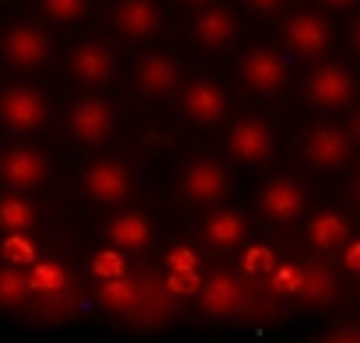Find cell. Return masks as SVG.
<instances>
[{
	"mask_svg": "<svg viewBox=\"0 0 360 343\" xmlns=\"http://www.w3.org/2000/svg\"><path fill=\"white\" fill-rule=\"evenodd\" d=\"M161 25V11L154 0H122L116 11V28L126 39H147Z\"/></svg>",
	"mask_w": 360,
	"mask_h": 343,
	"instance_id": "obj_18",
	"label": "cell"
},
{
	"mask_svg": "<svg viewBox=\"0 0 360 343\" xmlns=\"http://www.w3.org/2000/svg\"><path fill=\"white\" fill-rule=\"evenodd\" d=\"M283 39L301 56H322L329 49V42H333V28L319 14H294L287 21V28H283Z\"/></svg>",
	"mask_w": 360,
	"mask_h": 343,
	"instance_id": "obj_14",
	"label": "cell"
},
{
	"mask_svg": "<svg viewBox=\"0 0 360 343\" xmlns=\"http://www.w3.org/2000/svg\"><path fill=\"white\" fill-rule=\"evenodd\" d=\"M105 235H109V242H112L120 252H140V249L150 242V221H147L143 214H136V211H126V214L109 221Z\"/></svg>",
	"mask_w": 360,
	"mask_h": 343,
	"instance_id": "obj_21",
	"label": "cell"
},
{
	"mask_svg": "<svg viewBox=\"0 0 360 343\" xmlns=\"http://www.w3.org/2000/svg\"><path fill=\"white\" fill-rule=\"evenodd\" d=\"M67 67H70V77H77L81 85H105V81H112V74H116L112 49L102 46V42H81V46L70 53Z\"/></svg>",
	"mask_w": 360,
	"mask_h": 343,
	"instance_id": "obj_15",
	"label": "cell"
},
{
	"mask_svg": "<svg viewBox=\"0 0 360 343\" xmlns=\"http://www.w3.org/2000/svg\"><path fill=\"white\" fill-rule=\"evenodd\" d=\"M67 130L77 144H88V147L105 144L116 130V113L105 99H81L67 113Z\"/></svg>",
	"mask_w": 360,
	"mask_h": 343,
	"instance_id": "obj_7",
	"label": "cell"
},
{
	"mask_svg": "<svg viewBox=\"0 0 360 343\" xmlns=\"http://www.w3.org/2000/svg\"><path fill=\"white\" fill-rule=\"evenodd\" d=\"M259 207L273 225H294L297 218H304V189L294 179H269L259 193Z\"/></svg>",
	"mask_w": 360,
	"mask_h": 343,
	"instance_id": "obj_12",
	"label": "cell"
},
{
	"mask_svg": "<svg viewBox=\"0 0 360 343\" xmlns=\"http://www.w3.org/2000/svg\"><path fill=\"white\" fill-rule=\"evenodd\" d=\"M46 175H49V161L39 147L14 144L0 151V186L7 189V197H25L28 189L42 186Z\"/></svg>",
	"mask_w": 360,
	"mask_h": 343,
	"instance_id": "obj_2",
	"label": "cell"
},
{
	"mask_svg": "<svg viewBox=\"0 0 360 343\" xmlns=\"http://www.w3.org/2000/svg\"><path fill=\"white\" fill-rule=\"evenodd\" d=\"M248 301V291L241 287V280L235 273H217L200 287V308L214 319H231L238 316Z\"/></svg>",
	"mask_w": 360,
	"mask_h": 343,
	"instance_id": "obj_13",
	"label": "cell"
},
{
	"mask_svg": "<svg viewBox=\"0 0 360 343\" xmlns=\"http://www.w3.org/2000/svg\"><path fill=\"white\" fill-rule=\"evenodd\" d=\"M98 298H102V305H105L109 312L129 316V312H136V308H140L143 291H140V284H136V280H129V277H116V280H102Z\"/></svg>",
	"mask_w": 360,
	"mask_h": 343,
	"instance_id": "obj_23",
	"label": "cell"
},
{
	"mask_svg": "<svg viewBox=\"0 0 360 343\" xmlns=\"http://www.w3.org/2000/svg\"><path fill=\"white\" fill-rule=\"evenodd\" d=\"M186 4H207V0H186Z\"/></svg>",
	"mask_w": 360,
	"mask_h": 343,
	"instance_id": "obj_39",
	"label": "cell"
},
{
	"mask_svg": "<svg viewBox=\"0 0 360 343\" xmlns=\"http://www.w3.org/2000/svg\"><path fill=\"white\" fill-rule=\"evenodd\" d=\"M326 4H354V0H326Z\"/></svg>",
	"mask_w": 360,
	"mask_h": 343,
	"instance_id": "obj_38",
	"label": "cell"
},
{
	"mask_svg": "<svg viewBox=\"0 0 360 343\" xmlns=\"http://www.w3.org/2000/svg\"><path fill=\"white\" fill-rule=\"evenodd\" d=\"M182 197L189 204H200V207H210L217 200H224L228 193V172L214 161V158H196L186 165L182 172Z\"/></svg>",
	"mask_w": 360,
	"mask_h": 343,
	"instance_id": "obj_9",
	"label": "cell"
},
{
	"mask_svg": "<svg viewBox=\"0 0 360 343\" xmlns=\"http://www.w3.org/2000/svg\"><path fill=\"white\" fill-rule=\"evenodd\" d=\"M182 81V70L179 63L168 56V53H147L140 63H136V88L150 99H161V95H172Z\"/></svg>",
	"mask_w": 360,
	"mask_h": 343,
	"instance_id": "obj_16",
	"label": "cell"
},
{
	"mask_svg": "<svg viewBox=\"0 0 360 343\" xmlns=\"http://www.w3.org/2000/svg\"><path fill=\"white\" fill-rule=\"evenodd\" d=\"M280 0H248V7H255V11H273Z\"/></svg>",
	"mask_w": 360,
	"mask_h": 343,
	"instance_id": "obj_34",
	"label": "cell"
},
{
	"mask_svg": "<svg viewBox=\"0 0 360 343\" xmlns=\"http://www.w3.org/2000/svg\"><path fill=\"white\" fill-rule=\"evenodd\" d=\"M25 277H28V291L32 294H46V298H53V294H60L63 287H67V270L60 266V263H53V259H35L28 270H25Z\"/></svg>",
	"mask_w": 360,
	"mask_h": 343,
	"instance_id": "obj_25",
	"label": "cell"
},
{
	"mask_svg": "<svg viewBox=\"0 0 360 343\" xmlns=\"http://www.w3.org/2000/svg\"><path fill=\"white\" fill-rule=\"evenodd\" d=\"M354 197H357V204H360V179H357V186H354Z\"/></svg>",
	"mask_w": 360,
	"mask_h": 343,
	"instance_id": "obj_37",
	"label": "cell"
},
{
	"mask_svg": "<svg viewBox=\"0 0 360 343\" xmlns=\"http://www.w3.org/2000/svg\"><path fill=\"white\" fill-rule=\"evenodd\" d=\"M84 193H88V200H95V204H102V207L122 204V200L133 193V172H129V165L120 161V158H102V161H95V165L84 172Z\"/></svg>",
	"mask_w": 360,
	"mask_h": 343,
	"instance_id": "obj_6",
	"label": "cell"
},
{
	"mask_svg": "<svg viewBox=\"0 0 360 343\" xmlns=\"http://www.w3.org/2000/svg\"><path fill=\"white\" fill-rule=\"evenodd\" d=\"M228 151L238 158L241 165H262V161L273 158L276 137H273V130H269L266 119L245 116V119H238V123L231 126V133H228Z\"/></svg>",
	"mask_w": 360,
	"mask_h": 343,
	"instance_id": "obj_8",
	"label": "cell"
},
{
	"mask_svg": "<svg viewBox=\"0 0 360 343\" xmlns=\"http://www.w3.org/2000/svg\"><path fill=\"white\" fill-rule=\"evenodd\" d=\"M248 235V225L238 211H214L207 221H203V238L207 245L214 249H238Z\"/></svg>",
	"mask_w": 360,
	"mask_h": 343,
	"instance_id": "obj_20",
	"label": "cell"
},
{
	"mask_svg": "<svg viewBox=\"0 0 360 343\" xmlns=\"http://www.w3.org/2000/svg\"><path fill=\"white\" fill-rule=\"evenodd\" d=\"M241 85L255 95H276L287 85V63L269 49H248L241 56Z\"/></svg>",
	"mask_w": 360,
	"mask_h": 343,
	"instance_id": "obj_11",
	"label": "cell"
},
{
	"mask_svg": "<svg viewBox=\"0 0 360 343\" xmlns=\"http://www.w3.org/2000/svg\"><path fill=\"white\" fill-rule=\"evenodd\" d=\"M350 151H354V140L347 130L340 126H315L304 140V158L308 165L322 168V172H336L350 161Z\"/></svg>",
	"mask_w": 360,
	"mask_h": 343,
	"instance_id": "obj_10",
	"label": "cell"
},
{
	"mask_svg": "<svg viewBox=\"0 0 360 343\" xmlns=\"http://www.w3.org/2000/svg\"><path fill=\"white\" fill-rule=\"evenodd\" d=\"M343 263H347L354 273H360V242H350V245H347V252H343Z\"/></svg>",
	"mask_w": 360,
	"mask_h": 343,
	"instance_id": "obj_33",
	"label": "cell"
},
{
	"mask_svg": "<svg viewBox=\"0 0 360 343\" xmlns=\"http://www.w3.org/2000/svg\"><path fill=\"white\" fill-rule=\"evenodd\" d=\"M182 113L200 126H214L228 113V99L214 81H193L182 95Z\"/></svg>",
	"mask_w": 360,
	"mask_h": 343,
	"instance_id": "obj_17",
	"label": "cell"
},
{
	"mask_svg": "<svg viewBox=\"0 0 360 343\" xmlns=\"http://www.w3.org/2000/svg\"><path fill=\"white\" fill-rule=\"evenodd\" d=\"M42 11L53 21H81L88 11V0H42Z\"/></svg>",
	"mask_w": 360,
	"mask_h": 343,
	"instance_id": "obj_31",
	"label": "cell"
},
{
	"mask_svg": "<svg viewBox=\"0 0 360 343\" xmlns=\"http://www.w3.org/2000/svg\"><path fill=\"white\" fill-rule=\"evenodd\" d=\"M49 35L35 25H14L0 39V56L14 70H35L49 60Z\"/></svg>",
	"mask_w": 360,
	"mask_h": 343,
	"instance_id": "obj_5",
	"label": "cell"
},
{
	"mask_svg": "<svg viewBox=\"0 0 360 343\" xmlns=\"http://www.w3.org/2000/svg\"><path fill=\"white\" fill-rule=\"evenodd\" d=\"M28 277L18 266H0V308H18L28 301Z\"/></svg>",
	"mask_w": 360,
	"mask_h": 343,
	"instance_id": "obj_27",
	"label": "cell"
},
{
	"mask_svg": "<svg viewBox=\"0 0 360 343\" xmlns=\"http://www.w3.org/2000/svg\"><path fill=\"white\" fill-rule=\"evenodd\" d=\"M269 287L283 298H301V301H329L336 294V284L326 270H304L294 263H276L269 273Z\"/></svg>",
	"mask_w": 360,
	"mask_h": 343,
	"instance_id": "obj_4",
	"label": "cell"
},
{
	"mask_svg": "<svg viewBox=\"0 0 360 343\" xmlns=\"http://www.w3.org/2000/svg\"><path fill=\"white\" fill-rule=\"evenodd\" d=\"M304 95H308L311 106L340 113V109H347L357 99V77L347 67H340V63H326V67H315L308 74Z\"/></svg>",
	"mask_w": 360,
	"mask_h": 343,
	"instance_id": "obj_3",
	"label": "cell"
},
{
	"mask_svg": "<svg viewBox=\"0 0 360 343\" xmlns=\"http://www.w3.org/2000/svg\"><path fill=\"white\" fill-rule=\"evenodd\" d=\"M165 263H168V270L186 273V270H196V266H200V256H196L189 245H175V249L165 256Z\"/></svg>",
	"mask_w": 360,
	"mask_h": 343,
	"instance_id": "obj_32",
	"label": "cell"
},
{
	"mask_svg": "<svg viewBox=\"0 0 360 343\" xmlns=\"http://www.w3.org/2000/svg\"><path fill=\"white\" fill-rule=\"evenodd\" d=\"M91 270H95V277H98V280H116V277H126V256H122L120 249H105V252H98V256H95Z\"/></svg>",
	"mask_w": 360,
	"mask_h": 343,
	"instance_id": "obj_29",
	"label": "cell"
},
{
	"mask_svg": "<svg viewBox=\"0 0 360 343\" xmlns=\"http://www.w3.org/2000/svg\"><path fill=\"white\" fill-rule=\"evenodd\" d=\"M354 46H357V49H360V21H357V25H354Z\"/></svg>",
	"mask_w": 360,
	"mask_h": 343,
	"instance_id": "obj_36",
	"label": "cell"
},
{
	"mask_svg": "<svg viewBox=\"0 0 360 343\" xmlns=\"http://www.w3.org/2000/svg\"><path fill=\"white\" fill-rule=\"evenodd\" d=\"M35 259H39V256H35L32 235H4V238H0V266L28 270Z\"/></svg>",
	"mask_w": 360,
	"mask_h": 343,
	"instance_id": "obj_26",
	"label": "cell"
},
{
	"mask_svg": "<svg viewBox=\"0 0 360 343\" xmlns=\"http://www.w3.org/2000/svg\"><path fill=\"white\" fill-rule=\"evenodd\" d=\"M273 266H276V256H273L269 245H248L241 252V270L252 273V277H269Z\"/></svg>",
	"mask_w": 360,
	"mask_h": 343,
	"instance_id": "obj_28",
	"label": "cell"
},
{
	"mask_svg": "<svg viewBox=\"0 0 360 343\" xmlns=\"http://www.w3.org/2000/svg\"><path fill=\"white\" fill-rule=\"evenodd\" d=\"M347 238H350V221L343 214H336V211H322L308 225V242L319 252H333V249L347 245Z\"/></svg>",
	"mask_w": 360,
	"mask_h": 343,
	"instance_id": "obj_22",
	"label": "cell"
},
{
	"mask_svg": "<svg viewBox=\"0 0 360 343\" xmlns=\"http://www.w3.org/2000/svg\"><path fill=\"white\" fill-rule=\"evenodd\" d=\"M165 287H168V294H175V298H193V294H200L203 280H200V273H196V270H186V273L168 270Z\"/></svg>",
	"mask_w": 360,
	"mask_h": 343,
	"instance_id": "obj_30",
	"label": "cell"
},
{
	"mask_svg": "<svg viewBox=\"0 0 360 343\" xmlns=\"http://www.w3.org/2000/svg\"><path fill=\"white\" fill-rule=\"evenodd\" d=\"M39 214L25 197H0V238L4 235H28Z\"/></svg>",
	"mask_w": 360,
	"mask_h": 343,
	"instance_id": "obj_24",
	"label": "cell"
},
{
	"mask_svg": "<svg viewBox=\"0 0 360 343\" xmlns=\"http://www.w3.org/2000/svg\"><path fill=\"white\" fill-rule=\"evenodd\" d=\"M49 119L46 95L32 85H7L0 88V126L11 133H35Z\"/></svg>",
	"mask_w": 360,
	"mask_h": 343,
	"instance_id": "obj_1",
	"label": "cell"
},
{
	"mask_svg": "<svg viewBox=\"0 0 360 343\" xmlns=\"http://www.w3.org/2000/svg\"><path fill=\"white\" fill-rule=\"evenodd\" d=\"M350 140H357L360 144V113L354 116V123H350Z\"/></svg>",
	"mask_w": 360,
	"mask_h": 343,
	"instance_id": "obj_35",
	"label": "cell"
},
{
	"mask_svg": "<svg viewBox=\"0 0 360 343\" xmlns=\"http://www.w3.org/2000/svg\"><path fill=\"white\" fill-rule=\"evenodd\" d=\"M193 35L203 49H224L235 39V18L224 7H207L193 21Z\"/></svg>",
	"mask_w": 360,
	"mask_h": 343,
	"instance_id": "obj_19",
	"label": "cell"
}]
</instances>
